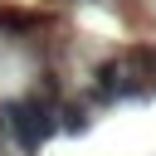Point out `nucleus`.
<instances>
[{"mask_svg": "<svg viewBox=\"0 0 156 156\" xmlns=\"http://www.w3.org/2000/svg\"><path fill=\"white\" fill-rule=\"evenodd\" d=\"M54 93H58V83L44 73V83L29 93V98H15V102H5L0 107V122H5V136H15V146L20 151H39L54 132H58V102H54Z\"/></svg>", "mask_w": 156, "mask_h": 156, "instance_id": "obj_1", "label": "nucleus"}, {"mask_svg": "<svg viewBox=\"0 0 156 156\" xmlns=\"http://www.w3.org/2000/svg\"><path fill=\"white\" fill-rule=\"evenodd\" d=\"M146 73L122 54V58H107V63H98V73H93V98L98 102H127V98H146Z\"/></svg>", "mask_w": 156, "mask_h": 156, "instance_id": "obj_2", "label": "nucleus"}, {"mask_svg": "<svg viewBox=\"0 0 156 156\" xmlns=\"http://www.w3.org/2000/svg\"><path fill=\"white\" fill-rule=\"evenodd\" d=\"M54 117H58L63 132H88V107H83V102H63Z\"/></svg>", "mask_w": 156, "mask_h": 156, "instance_id": "obj_3", "label": "nucleus"}, {"mask_svg": "<svg viewBox=\"0 0 156 156\" xmlns=\"http://www.w3.org/2000/svg\"><path fill=\"white\" fill-rule=\"evenodd\" d=\"M0 141H5V122H0Z\"/></svg>", "mask_w": 156, "mask_h": 156, "instance_id": "obj_4", "label": "nucleus"}]
</instances>
